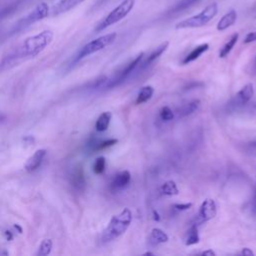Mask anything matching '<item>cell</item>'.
I'll use <instances>...</instances> for the list:
<instances>
[{"mask_svg": "<svg viewBox=\"0 0 256 256\" xmlns=\"http://www.w3.org/2000/svg\"><path fill=\"white\" fill-rule=\"evenodd\" d=\"M199 241H200V237H199V233H198V226L196 223H194L188 229V231L185 235V238H184V243L187 246H191V245H195V244L199 243Z\"/></svg>", "mask_w": 256, "mask_h": 256, "instance_id": "d6986e66", "label": "cell"}, {"mask_svg": "<svg viewBox=\"0 0 256 256\" xmlns=\"http://www.w3.org/2000/svg\"><path fill=\"white\" fill-rule=\"evenodd\" d=\"M168 45H169V42H168V41H165V42L161 43L157 48H155V49L148 55V57L146 58V60H145L143 63L140 62L141 67H142V68H145V67L149 66L150 64H152L156 59H158V58L167 50Z\"/></svg>", "mask_w": 256, "mask_h": 256, "instance_id": "4fadbf2b", "label": "cell"}, {"mask_svg": "<svg viewBox=\"0 0 256 256\" xmlns=\"http://www.w3.org/2000/svg\"><path fill=\"white\" fill-rule=\"evenodd\" d=\"M52 241L50 239H44L39 247H38V251L36 252V255L37 256H46L48 254L51 253V250H52Z\"/></svg>", "mask_w": 256, "mask_h": 256, "instance_id": "d4e9b609", "label": "cell"}, {"mask_svg": "<svg viewBox=\"0 0 256 256\" xmlns=\"http://www.w3.org/2000/svg\"><path fill=\"white\" fill-rule=\"evenodd\" d=\"M251 145H252V146H253V147H256V141H254V142H252V143H251Z\"/></svg>", "mask_w": 256, "mask_h": 256, "instance_id": "8d00e7d4", "label": "cell"}, {"mask_svg": "<svg viewBox=\"0 0 256 256\" xmlns=\"http://www.w3.org/2000/svg\"><path fill=\"white\" fill-rule=\"evenodd\" d=\"M144 255H153V253H151V252H146V253H144Z\"/></svg>", "mask_w": 256, "mask_h": 256, "instance_id": "d590c367", "label": "cell"}, {"mask_svg": "<svg viewBox=\"0 0 256 256\" xmlns=\"http://www.w3.org/2000/svg\"><path fill=\"white\" fill-rule=\"evenodd\" d=\"M201 254L204 255V256H215V255H216V253H215L213 250H211V249L205 250V251H203Z\"/></svg>", "mask_w": 256, "mask_h": 256, "instance_id": "1f68e13d", "label": "cell"}, {"mask_svg": "<svg viewBox=\"0 0 256 256\" xmlns=\"http://www.w3.org/2000/svg\"><path fill=\"white\" fill-rule=\"evenodd\" d=\"M47 155V151L45 149H38L35 153L28 158L27 162L24 165V168L27 172H34L42 165L45 157Z\"/></svg>", "mask_w": 256, "mask_h": 256, "instance_id": "30bf717a", "label": "cell"}, {"mask_svg": "<svg viewBox=\"0 0 256 256\" xmlns=\"http://www.w3.org/2000/svg\"><path fill=\"white\" fill-rule=\"evenodd\" d=\"M238 38H239V34L238 33H233L231 35V37L228 39V41L220 49V52H219V57L220 58H225L231 52V50L233 49V47L237 43Z\"/></svg>", "mask_w": 256, "mask_h": 256, "instance_id": "7402d4cb", "label": "cell"}, {"mask_svg": "<svg viewBox=\"0 0 256 256\" xmlns=\"http://www.w3.org/2000/svg\"><path fill=\"white\" fill-rule=\"evenodd\" d=\"M105 167H106V159L101 156V157H98L95 161H94V164H93V172L95 174H102L104 171H105Z\"/></svg>", "mask_w": 256, "mask_h": 256, "instance_id": "4316f807", "label": "cell"}, {"mask_svg": "<svg viewBox=\"0 0 256 256\" xmlns=\"http://www.w3.org/2000/svg\"><path fill=\"white\" fill-rule=\"evenodd\" d=\"M253 206H254V208L256 209V193H255L254 198H253Z\"/></svg>", "mask_w": 256, "mask_h": 256, "instance_id": "e575fe53", "label": "cell"}, {"mask_svg": "<svg viewBox=\"0 0 256 256\" xmlns=\"http://www.w3.org/2000/svg\"><path fill=\"white\" fill-rule=\"evenodd\" d=\"M135 4V0H123L118 6H116L113 10H111L96 26L95 32L103 31L109 26L119 22L123 18H125L130 11L133 9Z\"/></svg>", "mask_w": 256, "mask_h": 256, "instance_id": "5b68a950", "label": "cell"}, {"mask_svg": "<svg viewBox=\"0 0 256 256\" xmlns=\"http://www.w3.org/2000/svg\"><path fill=\"white\" fill-rule=\"evenodd\" d=\"M200 0H179L178 2H176L168 11L167 14L168 15H174L177 13H180L190 7H192L193 5H195L197 2H199Z\"/></svg>", "mask_w": 256, "mask_h": 256, "instance_id": "ac0fdd59", "label": "cell"}, {"mask_svg": "<svg viewBox=\"0 0 256 256\" xmlns=\"http://www.w3.org/2000/svg\"><path fill=\"white\" fill-rule=\"evenodd\" d=\"M255 63H256V57H255Z\"/></svg>", "mask_w": 256, "mask_h": 256, "instance_id": "74e56055", "label": "cell"}, {"mask_svg": "<svg viewBox=\"0 0 256 256\" xmlns=\"http://www.w3.org/2000/svg\"><path fill=\"white\" fill-rule=\"evenodd\" d=\"M131 181V174L129 171L127 170H124V171H121L119 173H117L111 183H110V189L111 191L113 192H117V191H120V190H123L124 188H126L129 183Z\"/></svg>", "mask_w": 256, "mask_h": 256, "instance_id": "9c48e42d", "label": "cell"}, {"mask_svg": "<svg viewBox=\"0 0 256 256\" xmlns=\"http://www.w3.org/2000/svg\"><path fill=\"white\" fill-rule=\"evenodd\" d=\"M192 203L191 202H188V203H175L173 204V207L177 210H180V211H184V210H188L192 207Z\"/></svg>", "mask_w": 256, "mask_h": 256, "instance_id": "f1b7e54d", "label": "cell"}, {"mask_svg": "<svg viewBox=\"0 0 256 256\" xmlns=\"http://www.w3.org/2000/svg\"><path fill=\"white\" fill-rule=\"evenodd\" d=\"M116 37H117V34L113 32V33L105 34L103 36H100V37L88 42L75 55V57L73 59V63L79 62L83 58H85L93 53H96V52L104 49L105 47L109 46L110 44H112L115 41Z\"/></svg>", "mask_w": 256, "mask_h": 256, "instance_id": "8992f818", "label": "cell"}, {"mask_svg": "<svg viewBox=\"0 0 256 256\" xmlns=\"http://www.w3.org/2000/svg\"><path fill=\"white\" fill-rule=\"evenodd\" d=\"M254 94V88L252 83H247L244 85L235 95L234 102L237 105H245L250 101Z\"/></svg>", "mask_w": 256, "mask_h": 256, "instance_id": "7c38bea8", "label": "cell"}, {"mask_svg": "<svg viewBox=\"0 0 256 256\" xmlns=\"http://www.w3.org/2000/svg\"><path fill=\"white\" fill-rule=\"evenodd\" d=\"M50 13L49 7L47 5V3L42 2L40 4H38L32 11H30L27 15H25L24 17H22L21 19H19L10 29L9 31V35H14L17 34L23 30H25L26 28H28L29 26L41 21L42 19L46 18Z\"/></svg>", "mask_w": 256, "mask_h": 256, "instance_id": "3957f363", "label": "cell"}, {"mask_svg": "<svg viewBox=\"0 0 256 256\" xmlns=\"http://www.w3.org/2000/svg\"><path fill=\"white\" fill-rule=\"evenodd\" d=\"M217 214V206L213 199H205L198 210L197 214V223H203L213 219Z\"/></svg>", "mask_w": 256, "mask_h": 256, "instance_id": "ba28073f", "label": "cell"}, {"mask_svg": "<svg viewBox=\"0 0 256 256\" xmlns=\"http://www.w3.org/2000/svg\"><path fill=\"white\" fill-rule=\"evenodd\" d=\"M169 240L168 235L161 229L159 228H153L151 230L150 236H149V241L153 245H158L162 243H166Z\"/></svg>", "mask_w": 256, "mask_h": 256, "instance_id": "44dd1931", "label": "cell"}, {"mask_svg": "<svg viewBox=\"0 0 256 256\" xmlns=\"http://www.w3.org/2000/svg\"><path fill=\"white\" fill-rule=\"evenodd\" d=\"M25 2H26V0H14L11 3H9L8 5L0 8V20L15 13Z\"/></svg>", "mask_w": 256, "mask_h": 256, "instance_id": "e0dca14e", "label": "cell"}, {"mask_svg": "<svg viewBox=\"0 0 256 256\" xmlns=\"http://www.w3.org/2000/svg\"><path fill=\"white\" fill-rule=\"evenodd\" d=\"M159 117L162 121L168 122L174 118V113L168 106H164L159 111Z\"/></svg>", "mask_w": 256, "mask_h": 256, "instance_id": "83f0119b", "label": "cell"}, {"mask_svg": "<svg viewBox=\"0 0 256 256\" xmlns=\"http://www.w3.org/2000/svg\"><path fill=\"white\" fill-rule=\"evenodd\" d=\"M132 221V212L129 208H124L119 214L114 215L107 227L102 232L100 241L105 244L113 241L114 239L120 237L126 232Z\"/></svg>", "mask_w": 256, "mask_h": 256, "instance_id": "7a4b0ae2", "label": "cell"}, {"mask_svg": "<svg viewBox=\"0 0 256 256\" xmlns=\"http://www.w3.org/2000/svg\"><path fill=\"white\" fill-rule=\"evenodd\" d=\"M85 0H59L57 3H55L50 11L51 16H57L60 14H63L65 12H68L69 10L75 8Z\"/></svg>", "mask_w": 256, "mask_h": 256, "instance_id": "8fae6325", "label": "cell"}, {"mask_svg": "<svg viewBox=\"0 0 256 256\" xmlns=\"http://www.w3.org/2000/svg\"><path fill=\"white\" fill-rule=\"evenodd\" d=\"M112 118V114L109 111L103 112L102 114H100V116L97 118L96 123H95V129L98 132H104L108 129L110 121Z\"/></svg>", "mask_w": 256, "mask_h": 256, "instance_id": "ffe728a7", "label": "cell"}, {"mask_svg": "<svg viewBox=\"0 0 256 256\" xmlns=\"http://www.w3.org/2000/svg\"><path fill=\"white\" fill-rule=\"evenodd\" d=\"M161 192L164 195H167V196H173V195H177L179 193L176 183L174 181H172V180L166 181L161 186Z\"/></svg>", "mask_w": 256, "mask_h": 256, "instance_id": "cb8c5ba5", "label": "cell"}, {"mask_svg": "<svg viewBox=\"0 0 256 256\" xmlns=\"http://www.w3.org/2000/svg\"><path fill=\"white\" fill-rule=\"evenodd\" d=\"M154 89L152 86H144L142 89L139 91L137 98H136V104H143L150 100L153 96Z\"/></svg>", "mask_w": 256, "mask_h": 256, "instance_id": "603a6c76", "label": "cell"}, {"mask_svg": "<svg viewBox=\"0 0 256 256\" xmlns=\"http://www.w3.org/2000/svg\"><path fill=\"white\" fill-rule=\"evenodd\" d=\"M208 49H209V45H208L207 43H203V44H200V45L196 46L193 50H191V51L184 57V59L182 60V63H183V64H188V63H190V62L195 61V60L198 59L203 53H205Z\"/></svg>", "mask_w": 256, "mask_h": 256, "instance_id": "9a60e30c", "label": "cell"}, {"mask_svg": "<svg viewBox=\"0 0 256 256\" xmlns=\"http://www.w3.org/2000/svg\"><path fill=\"white\" fill-rule=\"evenodd\" d=\"M53 36L51 30H44L25 38L0 59V73L10 70L28 59L36 57L52 42Z\"/></svg>", "mask_w": 256, "mask_h": 256, "instance_id": "6da1fadb", "label": "cell"}, {"mask_svg": "<svg viewBox=\"0 0 256 256\" xmlns=\"http://www.w3.org/2000/svg\"><path fill=\"white\" fill-rule=\"evenodd\" d=\"M237 20V12L235 10H230L225 15L222 16V18L217 23V30L218 31H224L228 27L232 26Z\"/></svg>", "mask_w": 256, "mask_h": 256, "instance_id": "5bb4252c", "label": "cell"}, {"mask_svg": "<svg viewBox=\"0 0 256 256\" xmlns=\"http://www.w3.org/2000/svg\"><path fill=\"white\" fill-rule=\"evenodd\" d=\"M241 255H244V256H252V255H254V252H253L250 248L245 247V248H243V249H242V251H241Z\"/></svg>", "mask_w": 256, "mask_h": 256, "instance_id": "4dcf8cb0", "label": "cell"}, {"mask_svg": "<svg viewBox=\"0 0 256 256\" xmlns=\"http://www.w3.org/2000/svg\"><path fill=\"white\" fill-rule=\"evenodd\" d=\"M5 118H6V117H5V115H3V114H1V113H0V123H1V122H3V121L5 120Z\"/></svg>", "mask_w": 256, "mask_h": 256, "instance_id": "836d02e7", "label": "cell"}, {"mask_svg": "<svg viewBox=\"0 0 256 256\" xmlns=\"http://www.w3.org/2000/svg\"><path fill=\"white\" fill-rule=\"evenodd\" d=\"M218 13V5L213 2L206 6L200 13L191 16L187 19H184L178 22L175 25L176 29H186V28H197L206 25L210 22Z\"/></svg>", "mask_w": 256, "mask_h": 256, "instance_id": "277c9868", "label": "cell"}, {"mask_svg": "<svg viewBox=\"0 0 256 256\" xmlns=\"http://www.w3.org/2000/svg\"><path fill=\"white\" fill-rule=\"evenodd\" d=\"M117 142H118L117 139H115V138H110V139L103 140V141H100V142L95 143L92 149H93L94 151H101V150L107 149V148H109V147L115 145Z\"/></svg>", "mask_w": 256, "mask_h": 256, "instance_id": "484cf974", "label": "cell"}, {"mask_svg": "<svg viewBox=\"0 0 256 256\" xmlns=\"http://www.w3.org/2000/svg\"><path fill=\"white\" fill-rule=\"evenodd\" d=\"M200 100L199 99H193L185 104H183L180 108H178V115L180 117H184L187 115H190L194 112H196L200 107Z\"/></svg>", "mask_w": 256, "mask_h": 256, "instance_id": "2e32d148", "label": "cell"}, {"mask_svg": "<svg viewBox=\"0 0 256 256\" xmlns=\"http://www.w3.org/2000/svg\"><path fill=\"white\" fill-rule=\"evenodd\" d=\"M144 56V53L141 52L140 54H138L132 61H130L122 70H120L117 74H115L114 76H112L110 79H105L103 82V86H105L106 88H112L115 87L117 85H119L120 83H122L131 73L132 71H134V69L140 64L142 58Z\"/></svg>", "mask_w": 256, "mask_h": 256, "instance_id": "52a82bcc", "label": "cell"}, {"mask_svg": "<svg viewBox=\"0 0 256 256\" xmlns=\"http://www.w3.org/2000/svg\"><path fill=\"white\" fill-rule=\"evenodd\" d=\"M153 219L156 221H160V215L156 210H153Z\"/></svg>", "mask_w": 256, "mask_h": 256, "instance_id": "d6a6232c", "label": "cell"}, {"mask_svg": "<svg viewBox=\"0 0 256 256\" xmlns=\"http://www.w3.org/2000/svg\"><path fill=\"white\" fill-rule=\"evenodd\" d=\"M255 41H256V31L248 33V34L245 36V38H244V40H243V43L248 44V43H252V42H255Z\"/></svg>", "mask_w": 256, "mask_h": 256, "instance_id": "f546056e", "label": "cell"}]
</instances>
